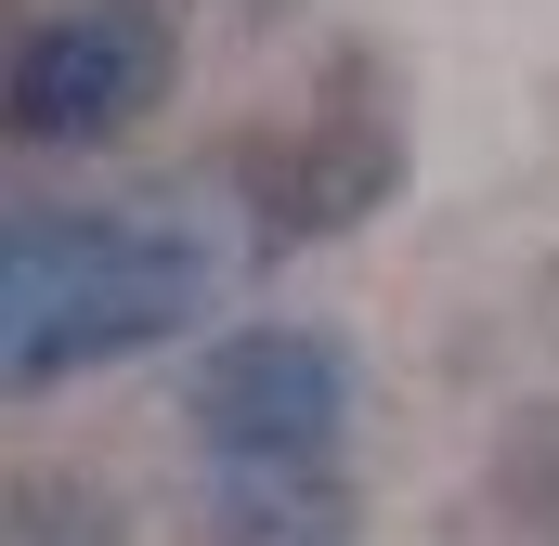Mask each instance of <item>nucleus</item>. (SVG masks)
<instances>
[{"label": "nucleus", "instance_id": "nucleus-1", "mask_svg": "<svg viewBox=\"0 0 559 546\" xmlns=\"http://www.w3.org/2000/svg\"><path fill=\"white\" fill-rule=\"evenodd\" d=\"M235 261L248 248H222L209 195H26L0 222V391L39 404L195 339Z\"/></svg>", "mask_w": 559, "mask_h": 546}, {"label": "nucleus", "instance_id": "nucleus-2", "mask_svg": "<svg viewBox=\"0 0 559 546\" xmlns=\"http://www.w3.org/2000/svg\"><path fill=\"white\" fill-rule=\"evenodd\" d=\"M352 416H365V365L338 325L312 312H248L195 352L182 378V429H195V468H338L352 455Z\"/></svg>", "mask_w": 559, "mask_h": 546}, {"label": "nucleus", "instance_id": "nucleus-3", "mask_svg": "<svg viewBox=\"0 0 559 546\" xmlns=\"http://www.w3.org/2000/svg\"><path fill=\"white\" fill-rule=\"evenodd\" d=\"M182 92V13L169 0H52L13 39L0 131L26 156H105Z\"/></svg>", "mask_w": 559, "mask_h": 546}, {"label": "nucleus", "instance_id": "nucleus-4", "mask_svg": "<svg viewBox=\"0 0 559 546\" xmlns=\"http://www.w3.org/2000/svg\"><path fill=\"white\" fill-rule=\"evenodd\" d=\"M391 182H404V131H391V105H378L365 79H338L325 105H299V118H274V131L235 143L222 209H235L248 261H286V248H325V235L378 222Z\"/></svg>", "mask_w": 559, "mask_h": 546}, {"label": "nucleus", "instance_id": "nucleus-5", "mask_svg": "<svg viewBox=\"0 0 559 546\" xmlns=\"http://www.w3.org/2000/svg\"><path fill=\"white\" fill-rule=\"evenodd\" d=\"M209 546H365V482L338 468H195Z\"/></svg>", "mask_w": 559, "mask_h": 546}, {"label": "nucleus", "instance_id": "nucleus-6", "mask_svg": "<svg viewBox=\"0 0 559 546\" xmlns=\"http://www.w3.org/2000/svg\"><path fill=\"white\" fill-rule=\"evenodd\" d=\"M13 546H118V495H92L66 468H26L13 482Z\"/></svg>", "mask_w": 559, "mask_h": 546}]
</instances>
